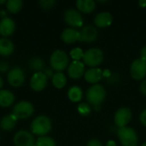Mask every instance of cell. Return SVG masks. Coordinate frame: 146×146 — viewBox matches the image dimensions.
<instances>
[{"label":"cell","instance_id":"obj_1","mask_svg":"<svg viewBox=\"0 0 146 146\" xmlns=\"http://www.w3.org/2000/svg\"><path fill=\"white\" fill-rule=\"evenodd\" d=\"M106 97V91L102 85L96 84L92 86L86 92V99L92 106L100 105Z\"/></svg>","mask_w":146,"mask_h":146},{"label":"cell","instance_id":"obj_2","mask_svg":"<svg viewBox=\"0 0 146 146\" xmlns=\"http://www.w3.org/2000/svg\"><path fill=\"white\" fill-rule=\"evenodd\" d=\"M31 130L33 134L38 136H44L51 130V121L45 115L36 117L31 125Z\"/></svg>","mask_w":146,"mask_h":146},{"label":"cell","instance_id":"obj_3","mask_svg":"<svg viewBox=\"0 0 146 146\" xmlns=\"http://www.w3.org/2000/svg\"><path fill=\"white\" fill-rule=\"evenodd\" d=\"M117 135L122 146H137L138 145L137 133L132 127H125L118 128Z\"/></svg>","mask_w":146,"mask_h":146},{"label":"cell","instance_id":"obj_4","mask_svg":"<svg viewBox=\"0 0 146 146\" xmlns=\"http://www.w3.org/2000/svg\"><path fill=\"white\" fill-rule=\"evenodd\" d=\"M50 62L51 68L54 70H56L57 72H61L68 67V56L65 51L57 50H55L51 54Z\"/></svg>","mask_w":146,"mask_h":146},{"label":"cell","instance_id":"obj_5","mask_svg":"<svg viewBox=\"0 0 146 146\" xmlns=\"http://www.w3.org/2000/svg\"><path fill=\"white\" fill-rule=\"evenodd\" d=\"M104 60V52L98 48H92L86 50L83 56L84 64L91 68H95L102 63Z\"/></svg>","mask_w":146,"mask_h":146},{"label":"cell","instance_id":"obj_6","mask_svg":"<svg viewBox=\"0 0 146 146\" xmlns=\"http://www.w3.org/2000/svg\"><path fill=\"white\" fill-rule=\"evenodd\" d=\"M34 109L33 104L27 101H21L17 103L13 109V115L18 120H23L30 117L33 114Z\"/></svg>","mask_w":146,"mask_h":146},{"label":"cell","instance_id":"obj_7","mask_svg":"<svg viewBox=\"0 0 146 146\" xmlns=\"http://www.w3.org/2000/svg\"><path fill=\"white\" fill-rule=\"evenodd\" d=\"M114 120L115 125L119 128L125 127L132 120V112L127 107L121 108L115 112Z\"/></svg>","mask_w":146,"mask_h":146},{"label":"cell","instance_id":"obj_8","mask_svg":"<svg viewBox=\"0 0 146 146\" xmlns=\"http://www.w3.org/2000/svg\"><path fill=\"white\" fill-rule=\"evenodd\" d=\"M131 76L137 80H142L146 75V62L142 59H136L133 62L130 68Z\"/></svg>","mask_w":146,"mask_h":146},{"label":"cell","instance_id":"obj_9","mask_svg":"<svg viewBox=\"0 0 146 146\" xmlns=\"http://www.w3.org/2000/svg\"><path fill=\"white\" fill-rule=\"evenodd\" d=\"M15 146H34V137L26 130L17 132L14 136Z\"/></svg>","mask_w":146,"mask_h":146},{"label":"cell","instance_id":"obj_10","mask_svg":"<svg viewBox=\"0 0 146 146\" xmlns=\"http://www.w3.org/2000/svg\"><path fill=\"white\" fill-rule=\"evenodd\" d=\"M64 21L73 27H80L83 25V18L80 13L74 9H69L64 13Z\"/></svg>","mask_w":146,"mask_h":146},{"label":"cell","instance_id":"obj_11","mask_svg":"<svg viewBox=\"0 0 146 146\" xmlns=\"http://www.w3.org/2000/svg\"><path fill=\"white\" fill-rule=\"evenodd\" d=\"M7 79L11 86L19 87L25 81V74L21 68L15 67L9 72Z\"/></svg>","mask_w":146,"mask_h":146},{"label":"cell","instance_id":"obj_12","mask_svg":"<svg viewBox=\"0 0 146 146\" xmlns=\"http://www.w3.org/2000/svg\"><path fill=\"white\" fill-rule=\"evenodd\" d=\"M47 76L42 72L35 73L30 80V86L35 92L43 91L47 85Z\"/></svg>","mask_w":146,"mask_h":146},{"label":"cell","instance_id":"obj_13","mask_svg":"<svg viewBox=\"0 0 146 146\" xmlns=\"http://www.w3.org/2000/svg\"><path fill=\"white\" fill-rule=\"evenodd\" d=\"M98 33L96 27L87 25L82 27L81 31L80 32V42H85V43H92L96 41L98 38Z\"/></svg>","mask_w":146,"mask_h":146},{"label":"cell","instance_id":"obj_14","mask_svg":"<svg viewBox=\"0 0 146 146\" xmlns=\"http://www.w3.org/2000/svg\"><path fill=\"white\" fill-rule=\"evenodd\" d=\"M85 64L80 61H73L68 68V74L69 77L74 80L80 79L85 74Z\"/></svg>","mask_w":146,"mask_h":146},{"label":"cell","instance_id":"obj_15","mask_svg":"<svg viewBox=\"0 0 146 146\" xmlns=\"http://www.w3.org/2000/svg\"><path fill=\"white\" fill-rule=\"evenodd\" d=\"M113 16L110 12L104 11L98 13L94 18V23L98 27L105 28L112 24Z\"/></svg>","mask_w":146,"mask_h":146},{"label":"cell","instance_id":"obj_16","mask_svg":"<svg viewBox=\"0 0 146 146\" xmlns=\"http://www.w3.org/2000/svg\"><path fill=\"white\" fill-rule=\"evenodd\" d=\"M15 29V21L9 18L6 17L1 20L0 21V34L3 37H9L14 33Z\"/></svg>","mask_w":146,"mask_h":146},{"label":"cell","instance_id":"obj_17","mask_svg":"<svg viewBox=\"0 0 146 146\" xmlns=\"http://www.w3.org/2000/svg\"><path fill=\"white\" fill-rule=\"evenodd\" d=\"M84 76H85V80L88 83L96 85V83H98L102 80L104 75H103V71L100 68H92L86 71Z\"/></svg>","mask_w":146,"mask_h":146},{"label":"cell","instance_id":"obj_18","mask_svg":"<svg viewBox=\"0 0 146 146\" xmlns=\"http://www.w3.org/2000/svg\"><path fill=\"white\" fill-rule=\"evenodd\" d=\"M62 39L67 44H74L80 40V32L74 28H67L62 33Z\"/></svg>","mask_w":146,"mask_h":146},{"label":"cell","instance_id":"obj_19","mask_svg":"<svg viewBox=\"0 0 146 146\" xmlns=\"http://www.w3.org/2000/svg\"><path fill=\"white\" fill-rule=\"evenodd\" d=\"M77 9L85 14H90L96 9V3L93 0H78L76 2Z\"/></svg>","mask_w":146,"mask_h":146},{"label":"cell","instance_id":"obj_20","mask_svg":"<svg viewBox=\"0 0 146 146\" xmlns=\"http://www.w3.org/2000/svg\"><path fill=\"white\" fill-rule=\"evenodd\" d=\"M17 118L13 115H7L3 116L0 121V127L4 131H11L16 125Z\"/></svg>","mask_w":146,"mask_h":146},{"label":"cell","instance_id":"obj_21","mask_svg":"<svg viewBox=\"0 0 146 146\" xmlns=\"http://www.w3.org/2000/svg\"><path fill=\"white\" fill-rule=\"evenodd\" d=\"M14 44L6 38H0V55L3 56H8L14 51Z\"/></svg>","mask_w":146,"mask_h":146},{"label":"cell","instance_id":"obj_22","mask_svg":"<svg viewBox=\"0 0 146 146\" xmlns=\"http://www.w3.org/2000/svg\"><path fill=\"white\" fill-rule=\"evenodd\" d=\"M15 100L14 94L8 90H0V106L6 108L10 106Z\"/></svg>","mask_w":146,"mask_h":146},{"label":"cell","instance_id":"obj_23","mask_svg":"<svg viewBox=\"0 0 146 146\" xmlns=\"http://www.w3.org/2000/svg\"><path fill=\"white\" fill-rule=\"evenodd\" d=\"M68 97L71 102L78 103L82 99L83 92L80 89V87H79L77 86H74L69 88V90L68 92Z\"/></svg>","mask_w":146,"mask_h":146},{"label":"cell","instance_id":"obj_24","mask_svg":"<svg viewBox=\"0 0 146 146\" xmlns=\"http://www.w3.org/2000/svg\"><path fill=\"white\" fill-rule=\"evenodd\" d=\"M67 83V79L62 72H57L54 74L52 77V84L57 89H62L65 86Z\"/></svg>","mask_w":146,"mask_h":146},{"label":"cell","instance_id":"obj_25","mask_svg":"<svg viewBox=\"0 0 146 146\" xmlns=\"http://www.w3.org/2000/svg\"><path fill=\"white\" fill-rule=\"evenodd\" d=\"M22 5H23V3L21 0H9L6 2L7 9L12 14L18 13L21 9Z\"/></svg>","mask_w":146,"mask_h":146},{"label":"cell","instance_id":"obj_26","mask_svg":"<svg viewBox=\"0 0 146 146\" xmlns=\"http://www.w3.org/2000/svg\"><path fill=\"white\" fill-rule=\"evenodd\" d=\"M29 66H30L31 69L36 71V73L37 72H42V70L44 68V62L41 58L35 57V58H33V59H32L30 61Z\"/></svg>","mask_w":146,"mask_h":146},{"label":"cell","instance_id":"obj_27","mask_svg":"<svg viewBox=\"0 0 146 146\" xmlns=\"http://www.w3.org/2000/svg\"><path fill=\"white\" fill-rule=\"evenodd\" d=\"M36 146H56L53 139L50 137H39L36 142Z\"/></svg>","mask_w":146,"mask_h":146},{"label":"cell","instance_id":"obj_28","mask_svg":"<svg viewBox=\"0 0 146 146\" xmlns=\"http://www.w3.org/2000/svg\"><path fill=\"white\" fill-rule=\"evenodd\" d=\"M83 56H84V52L79 47L74 48L70 51V56L73 58L74 61H80V59H83Z\"/></svg>","mask_w":146,"mask_h":146},{"label":"cell","instance_id":"obj_29","mask_svg":"<svg viewBox=\"0 0 146 146\" xmlns=\"http://www.w3.org/2000/svg\"><path fill=\"white\" fill-rule=\"evenodd\" d=\"M78 111H79V113L80 115H82L84 116H86V115H90V113L92 112V109H91V106L88 104L81 103L78 106Z\"/></svg>","mask_w":146,"mask_h":146},{"label":"cell","instance_id":"obj_30","mask_svg":"<svg viewBox=\"0 0 146 146\" xmlns=\"http://www.w3.org/2000/svg\"><path fill=\"white\" fill-rule=\"evenodd\" d=\"M38 3H39V5L41 6L42 9L47 10V9H51L55 5L56 1L55 0H40L38 2Z\"/></svg>","mask_w":146,"mask_h":146},{"label":"cell","instance_id":"obj_31","mask_svg":"<svg viewBox=\"0 0 146 146\" xmlns=\"http://www.w3.org/2000/svg\"><path fill=\"white\" fill-rule=\"evenodd\" d=\"M9 63L5 61H2L0 62V72L1 73H4L9 69Z\"/></svg>","mask_w":146,"mask_h":146},{"label":"cell","instance_id":"obj_32","mask_svg":"<svg viewBox=\"0 0 146 146\" xmlns=\"http://www.w3.org/2000/svg\"><path fill=\"white\" fill-rule=\"evenodd\" d=\"M86 146H104V145H103V144H102L99 140L93 139H91V140L87 143V145Z\"/></svg>","mask_w":146,"mask_h":146},{"label":"cell","instance_id":"obj_33","mask_svg":"<svg viewBox=\"0 0 146 146\" xmlns=\"http://www.w3.org/2000/svg\"><path fill=\"white\" fill-rule=\"evenodd\" d=\"M139 120H140V122L146 127V110H145L141 114H140V116H139Z\"/></svg>","mask_w":146,"mask_h":146},{"label":"cell","instance_id":"obj_34","mask_svg":"<svg viewBox=\"0 0 146 146\" xmlns=\"http://www.w3.org/2000/svg\"><path fill=\"white\" fill-rule=\"evenodd\" d=\"M43 73L47 76V78H50V77H53V72H52V70L50 69V68H45V69H44V71H43Z\"/></svg>","mask_w":146,"mask_h":146},{"label":"cell","instance_id":"obj_35","mask_svg":"<svg viewBox=\"0 0 146 146\" xmlns=\"http://www.w3.org/2000/svg\"><path fill=\"white\" fill-rule=\"evenodd\" d=\"M140 59L146 62V45L144 46L140 50Z\"/></svg>","mask_w":146,"mask_h":146},{"label":"cell","instance_id":"obj_36","mask_svg":"<svg viewBox=\"0 0 146 146\" xmlns=\"http://www.w3.org/2000/svg\"><path fill=\"white\" fill-rule=\"evenodd\" d=\"M140 91H141V92L144 94V95H145L146 96V80H144L142 83H141V85H140Z\"/></svg>","mask_w":146,"mask_h":146},{"label":"cell","instance_id":"obj_37","mask_svg":"<svg viewBox=\"0 0 146 146\" xmlns=\"http://www.w3.org/2000/svg\"><path fill=\"white\" fill-rule=\"evenodd\" d=\"M139 5L142 8H145L146 7V0H140L139 2Z\"/></svg>","mask_w":146,"mask_h":146},{"label":"cell","instance_id":"obj_38","mask_svg":"<svg viewBox=\"0 0 146 146\" xmlns=\"http://www.w3.org/2000/svg\"><path fill=\"white\" fill-rule=\"evenodd\" d=\"M106 146H116V144L114 140H110V141H108Z\"/></svg>","mask_w":146,"mask_h":146},{"label":"cell","instance_id":"obj_39","mask_svg":"<svg viewBox=\"0 0 146 146\" xmlns=\"http://www.w3.org/2000/svg\"><path fill=\"white\" fill-rule=\"evenodd\" d=\"M0 16L3 18H6V12L4 10H0Z\"/></svg>","mask_w":146,"mask_h":146},{"label":"cell","instance_id":"obj_40","mask_svg":"<svg viewBox=\"0 0 146 146\" xmlns=\"http://www.w3.org/2000/svg\"><path fill=\"white\" fill-rule=\"evenodd\" d=\"M3 80L2 77L0 76V89L3 87Z\"/></svg>","mask_w":146,"mask_h":146},{"label":"cell","instance_id":"obj_41","mask_svg":"<svg viewBox=\"0 0 146 146\" xmlns=\"http://www.w3.org/2000/svg\"><path fill=\"white\" fill-rule=\"evenodd\" d=\"M6 1L5 0H0V4H3V3H5Z\"/></svg>","mask_w":146,"mask_h":146},{"label":"cell","instance_id":"obj_42","mask_svg":"<svg viewBox=\"0 0 146 146\" xmlns=\"http://www.w3.org/2000/svg\"><path fill=\"white\" fill-rule=\"evenodd\" d=\"M141 146H146V142L145 143H144V144H143V145H142Z\"/></svg>","mask_w":146,"mask_h":146}]
</instances>
